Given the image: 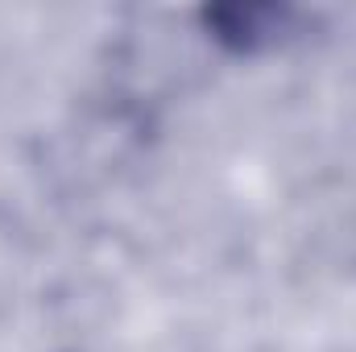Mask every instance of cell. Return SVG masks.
<instances>
[{"label":"cell","instance_id":"1","mask_svg":"<svg viewBox=\"0 0 356 352\" xmlns=\"http://www.w3.org/2000/svg\"><path fill=\"white\" fill-rule=\"evenodd\" d=\"M207 25L216 29L211 38L224 42L228 50H241V54H253V50H266L273 42L286 38V21H290V8H273V4H257V8H211L203 13Z\"/></svg>","mask_w":356,"mask_h":352}]
</instances>
